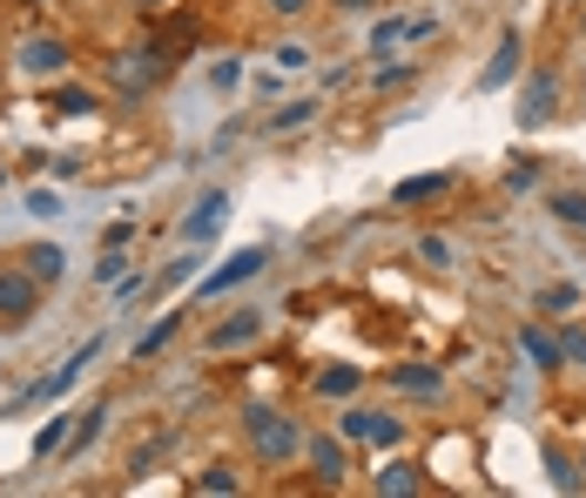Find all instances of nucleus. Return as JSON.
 I'll use <instances>...</instances> for the list:
<instances>
[{"label": "nucleus", "instance_id": "7ed1b4c3", "mask_svg": "<svg viewBox=\"0 0 586 498\" xmlns=\"http://www.w3.org/2000/svg\"><path fill=\"white\" fill-rule=\"evenodd\" d=\"M264 270H270V249H264V242H257V249H236V257H223V263L203 277V303H209V297H229V290H243L249 277H264Z\"/></svg>", "mask_w": 586, "mask_h": 498}, {"label": "nucleus", "instance_id": "b1692460", "mask_svg": "<svg viewBox=\"0 0 586 498\" xmlns=\"http://www.w3.org/2000/svg\"><path fill=\"white\" fill-rule=\"evenodd\" d=\"M553 216L573 222V229H586V189H559V196H553Z\"/></svg>", "mask_w": 586, "mask_h": 498}, {"label": "nucleus", "instance_id": "4c0bfd02", "mask_svg": "<svg viewBox=\"0 0 586 498\" xmlns=\"http://www.w3.org/2000/svg\"><path fill=\"white\" fill-rule=\"evenodd\" d=\"M310 0H270V14H304Z\"/></svg>", "mask_w": 586, "mask_h": 498}, {"label": "nucleus", "instance_id": "9d476101", "mask_svg": "<svg viewBox=\"0 0 586 498\" xmlns=\"http://www.w3.org/2000/svg\"><path fill=\"white\" fill-rule=\"evenodd\" d=\"M264 338V310H236L209 330V351H243V344H257Z\"/></svg>", "mask_w": 586, "mask_h": 498}, {"label": "nucleus", "instance_id": "7c9ffc66", "mask_svg": "<svg viewBox=\"0 0 586 498\" xmlns=\"http://www.w3.org/2000/svg\"><path fill=\"white\" fill-rule=\"evenodd\" d=\"M277 68H310V48L304 41H277Z\"/></svg>", "mask_w": 586, "mask_h": 498}, {"label": "nucleus", "instance_id": "9b49d317", "mask_svg": "<svg viewBox=\"0 0 586 498\" xmlns=\"http://www.w3.org/2000/svg\"><path fill=\"white\" fill-rule=\"evenodd\" d=\"M520 357H526L533 371H559V364H566L559 338H553V330H539V323H520Z\"/></svg>", "mask_w": 586, "mask_h": 498}, {"label": "nucleus", "instance_id": "4be33fe9", "mask_svg": "<svg viewBox=\"0 0 586 498\" xmlns=\"http://www.w3.org/2000/svg\"><path fill=\"white\" fill-rule=\"evenodd\" d=\"M418 263H425V270H452V263H459V249H452L445 236H418Z\"/></svg>", "mask_w": 586, "mask_h": 498}, {"label": "nucleus", "instance_id": "e433bc0d", "mask_svg": "<svg viewBox=\"0 0 586 498\" xmlns=\"http://www.w3.org/2000/svg\"><path fill=\"white\" fill-rule=\"evenodd\" d=\"M364 425H371V411H345V425H338V432H345V438H364Z\"/></svg>", "mask_w": 586, "mask_h": 498}, {"label": "nucleus", "instance_id": "aec40b11", "mask_svg": "<svg viewBox=\"0 0 586 498\" xmlns=\"http://www.w3.org/2000/svg\"><path fill=\"white\" fill-rule=\"evenodd\" d=\"M68 438H74V418H48V425H41V432H34V458H41V465H48V458H54V452H68Z\"/></svg>", "mask_w": 586, "mask_h": 498}, {"label": "nucleus", "instance_id": "20e7f679", "mask_svg": "<svg viewBox=\"0 0 586 498\" xmlns=\"http://www.w3.org/2000/svg\"><path fill=\"white\" fill-rule=\"evenodd\" d=\"M95 357H102V338H89V344H81V351H74V357H68V364L54 371V377H41L34 391H21V411H34V404H61V397L74 391V377H81V371H89Z\"/></svg>", "mask_w": 586, "mask_h": 498}, {"label": "nucleus", "instance_id": "6ab92c4d", "mask_svg": "<svg viewBox=\"0 0 586 498\" xmlns=\"http://www.w3.org/2000/svg\"><path fill=\"white\" fill-rule=\"evenodd\" d=\"M445 189H452V176H439V169H432V176H404V183L391 189V203H425V196H445Z\"/></svg>", "mask_w": 586, "mask_h": 498}, {"label": "nucleus", "instance_id": "423d86ee", "mask_svg": "<svg viewBox=\"0 0 586 498\" xmlns=\"http://www.w3.org/2000/svg\"><path fill=\"white\" fill-rule=\"evenodd\" d=\"M553 108H559V74H553V68H539L526 89H520V108H513V115H520V128H546V122H553Z\"/></svg>", "mask_w": 586, "mask_h": 498}, {"label": "nucleus", "instance_id": "4468645a", "mask_svg": "<svg viewBox=\"0 0 586 498\" xmlns=\"http://www.w3.org/2000/svg\"><path fill=\"white\" fill-rule=\"evenodd\" d=\"M21 257H28L34 283H61V270H68V249H61V242H28Z\"/></svg>", "mask_w": 586, "mask_h": 498}, {"label": "nucleus", "instance_id": "6e6552de", "mask_svg": "<svg viewBox=\"0 0 586 498\" xmlns=\"http://www.w3.org/2000/svg\"><path fill=\"white\" fill-rule=\"evenodd\" d=\"M304 458L317 465V478H323V485H345V478H351V458H345V432H338V438H330V432L304 438Z\"/></svg>", "mask_w": 586, "mask_h": 498}, {"label": "nucleus", "instance_id": "58836bf2", "mask_svg": "<svg viewBox=\"0 0 586 498\" xmlns=\"http://www.w3.org/2000/svg\"><path fill=\"white\" fill-rule=\"evenodd\" d=\"M330 8H345V14H364V8H378V0H330Z\"/></svg>", "mask_w": 586, "mask_h": 498}, {"label": "nucleus", "instance_id": "ddd939ff", "mask_svg": "<svg viewBox=\"0 0 586 498\" xmlns=\"http://www.w3.org/2000/svg\"><path fill=\"white\" fill-rule=\"evenodd\" d=\"M391 384L411 391V397H439V391H445V371H439V364H398Z\"/></svg>", "mask_w": 586, "mask_h": 498}, {"label": "nucleus", "instance_id": "f8f14e48", "mask_svg": "<svg viewBox=\"0 0 586 498\" xmlns=\"http://www.w3.org/2000/svg\"><path fill=\"white\" fill-rule=\"evenodd\" d=\"M21 68H28V74H61V68H68V41H54V34H34V41L21 48Z\"/></svg>", "mask_w": 586, "mask_h": 498}, {"label": "nucleus", "instance_id": "dca6fc26", "mask_svg": "<svg viewBox=\"0 0 586 498\" xmlns=\"http://www.w3.org/2000/svg\"><path fill=\"white\" fill-rule=\"evenodd\" d=\"M176 330H183V310H169V317H155V323L142 330V338H135V364H148V357H155L162 344L176 338Z\"/></svg>", "mask_w": 586, "mask_h": 498}, {"label": "nucleus", "instance_id": "2eb2a0df", "mask_svg": "<svg viewBox=\"0 0 586 498\" xmlns=\"http://www.w3.org/2000/svg\"><path fill=\"white\" fill-rule=\"evenodd\" d=\"M418 485H425V478H418V465H404V458H391V465L371 478V491H378V498H411Z\"/></svg>", "mask_w": 586, "mask_h": 498}, {"label": "nucleus", "instance_id": "ea45409f", "mask_svg": "<svg viewBox=\"0 0 586 498\" xmlns=\"http://www.w3.org/2000/svg\"><path fill=\"white\" fill-rule=\"evenodd\" d=\"M135 8H162V0H135Z\"/></svg>", "mask_w": 586, "mask_h": 498}, {"label": "nucleus", "instance_id": "a211bd4d", "mask_svg": "<svg viewBox=\"0 0 586 498\" xmlns=\"http://www.w3.org/2000/svg\"><path fill=\"white\" fill-rule=\"evenodd\" d=\"M358 384H364L358 364H330V371H317V397H351Z\"/></svg>", "mask_w": 586, "mask_h": 498}, {"label": "nucleus", "instance_id": "0eeeda50", "mask_svg": "<svg viewBox=\"0 0 586 498\" xmlns=\"http://www.w3.org/2000/svg\"><path fill=\"white\" fill-rule=\"evenodd\" d=\"M513 74H520V28H506V34L492 41V54H485V68H479V95H498Z\"/></svg>", "mask_w": 586, "mask_h": 498}, {"label": "nucleus", "instance_id": "f257e3e1", "mask_svg": "<svg viewBox=\"0 0 586 498\" xmlns=\"http://www.w3.org/2000/svg\"><path fill=\"white\" fill-rule=\"evenodd\" d=\"M162 48L155 41H142V48H122V54H109L102 61V74H109V89L115 95H128V102H142V95H155V81H162Z\"/></svg>", "mask_w": 586, "mask_h": 498}, {"label": "nucleus", "instance_id": "5701e85b", "mask_svg": "<svg viewBox=\"0 0 586 498\" xmlns=\"http://www.w3.org/2000/svg\"><path fill=\"white\" fill-rule=\"evenodd\" d=\"M196 263H203V257H176V263L162 270V277H148V297H162V290H176V283H189V277H196Z\"/></svg>", "mask_w": 586, "mask_h": 498}, {"label": "nucleus", "instance_id": "f704fd0d", "mask_svg": "<svg viewBox=\"0 0 586 498\" xmlns=\"http://www.w3.org/2000/svg\"><path fill=\"white\" fill-rule=\"evenodd\" d=\"M546 471H553V485H559V491H573V485H579V478H573V465H566L559 452H546Z\"/></svg>", "mask_w": 586, "mask_h": 498}, {"label": "nucleus", "instance_id": "a878e982", "mask_svg": "<svg viewBox=\"0 0 586 498\" xmlns=\"http://www.w3.org/2000/svg\"><path fill=\"white\" fill-rule=\"evenodd\" d=\"M364 438H371V445H384V452H391V445H398V438H404V425H398V418H384V411H371V425H364Z\"/></svg>", "mask_w": 586, "mask_h": 498}, {"label": "nucleus", "instance_id": "72a5a7b5", "mask_svg": "<svg viewBox=\"0 0 586 498\" xmlns=\"http://www.w3.org/2000/svg\"><path fill=\"white\" fill-rule=\"evenodd\" d=\"M102 283H122V257H115V242H109V257L95 263V290H102Z\"/></svg>", "mask_w": 586, "mask_h": 498}, {"label": "nucleus", "instance_id": "412c9836", "mask_svg": "<svg viewBox=\"0 0 586 498\" xmlns=\"http://www.w3.org/2000/svg\"><path fill=\"white\" fill-rule=\"evenodd\" d=\"M54 108H61V115H95L102 102L81 89V81H61V89H54Z\"/></svg>", "mask_w": 586, "mask_h": 498}, {"label": "nucleus", "instance_id": "cd10ccee", "mask_svg": "<svg viewBox=\"0 0 586 498\" xmlns=\"http://www.w3.org/2000/svg\"><path fill=\"white\" fill-rule=\"evenodd\" d=\"M418 68H404V61H384L378 74H371V89H404V81H411Z\"/></svg>", "mask_w": 586, "mask_h": 498}, {"label": "nucleus", "instance_id": "f03ea898", "mask_svg": "<svg viewBox=\"0 0 586 498\" xmlns=\"http://www.w3.org/2000/svg\"><path fill=\"white\" fill-rule=\"evenodd\" d=\"M243 425H249V445H257V458H264V465H290V458L304 452V432L284 418V411H264V404H257Z\"/></svg>", "mask_w": 586, "mask_h": 498}, {"label": "nucleus", "instance_id": "c85d7f7f", "mask_svg": "<svg viewBox=\"0 0 586 498\" xmlns=\"http://www.w3.org/2000/svg\"><path fill=\"white\" fill-rule=\"evenodd\" d=\"M579 303V290L573 283H553V290H539V310H573Z\"/></svg>", "mask_w": 586, "mask_h": 498}, {"label": "nucleus", "instance_id": "393cba45", "mask_svg": "<svg viewBox=\"0 0 586 498\" xmlns=\"http://www.w3.org/2000/svg\"><path fill=\"white\" fill-rule=\"evenodd\" d=\"M398 41H404V14H384V21L371 28V54H391Z\"/></svg>", "mask_w": 586, "mask_h": 498}, {"label": "nucleus", "instance_id": "473e14b6", "mask_svg": "<svg viewBox=\"0 0 586 498\" xmlns=\"http://www.w3.org/2000/svg\"><path fill=\"white\" fill-rule=\"evenodd\" d=\"M559 351H566V364H586V330H559Z\"/></svg>", "mask_w": 586, "mask_h": 498}, {"label": "nucleus", "instance_id": "bb28decb", "mask_svg": "<svg viewBox=\"0 0 586 498\" xmlns=\"http://www.w3.org/2000/svg\"><path fill=\"white\" fill-rule=\"evenodd\" d=\"M21 209H28V216H41V222H48V216H61V209H68V203H61V196H54V189H28V203H21Z\"/></svg>", "mask_w": 586, "mask_h": 498}, {"label": "nucleus", "instance_id": "c9c22d12", "mask_svg": "<svg viewBox=\"0 0 586 498\" xmlns=\"http://www.w3.org/2000/svg\"><path fill=\"white\" fill-rule=\"evenodd\" d=\"M533 176H539L533 162H513V169H506V189H533Z\"/></svg>", "mask_w": 586, "mask_h": 498}, {"label": "nucleus", "instance_id": "1a4fd4ad", "mask_svg": "<svg viewBox=\"0 0 586 498\" xmlns=\"http://www.w3.org/2000/svg\"><path fill=\"white\" fill-rule=\"evenodd\" d=\"M223 222H229V189H209V196H196V209L183 216V242H209Z\"/></svg>", "mask_w": 586, "mask_h": 498}, {"label": "nucleus", "instance_id": "f3484780", "mask_svg": "<svg viewBox=\"0 0 586 498\" xmlns=\"http://www.w3.org/2000/svg\"><path fill=\"white\" fill-rule=\"evenodd\" d=\"M304 122H317V95H297V102H284V108H277L264 128H270V135H290V128H304Z\"/></svg>", "mask_w": 586, "mask_h": 498}, {"label": "nucleus", "instance_id": "2f4dec72", "mask_svg": "<svg viewBox=\"0 0 586 498\" xmlns=\"http://www.w3.org/2000/svg\"><path fill=\"white\" fill-rule=\"evenodd\" d=\"M203 491H216V498H229V491H236V471H229V465H216V471H203Z\"/></svg>", "mask_w": 586, "mask_h": 498}, {"label": "nucleus", "instance_id": "39448f33", "mask_svg": "<svg viewBox=\"0 0 586 498\" xmlns=\"http://www.w3.org/2000/svg\"><path fill=\"white\" fill-rule=\"evenodd\" d=\"M41 310V283H34V270L21 263V270H0V323H28Z\"/></svg>", "mask_w": 586, "mask_h": 498}, {"label": "nucleus", "instance_id": "c756f323", "mask_svg": "<svg viewBox=\"0 0 586 498\" xmlns=\"http://www.w3.org/2000/svg\"><path fill=\"white\" fill-rule=\"evenodd\" d=\"M236 81H243V61H216V68H209V89H223V95H229Z\"/></svg>", "mask_w": 586, "mask_h": 498}]
</instances>
